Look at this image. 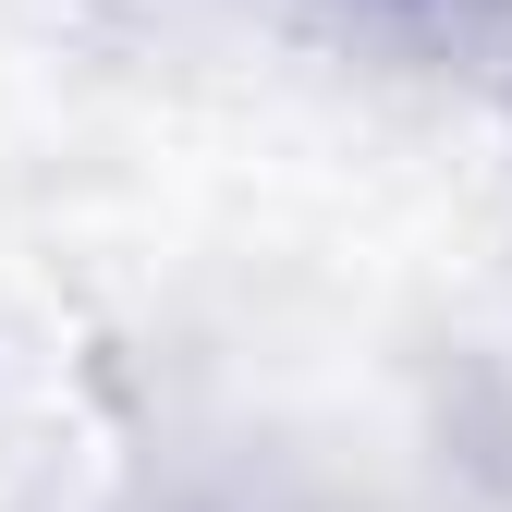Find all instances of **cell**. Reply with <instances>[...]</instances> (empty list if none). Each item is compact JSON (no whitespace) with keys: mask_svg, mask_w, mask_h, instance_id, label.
<instances>
[{"mask_svg":"<svg viewBox=\"0 0 512 512\" xmlns=\"http://www.w3.org/2000/svg\"><path fill=\"white\" fill-rule=\"evenodd\" d=\"M305 25H330L366 61H415V74L512 86V0H293Z\"/></svg>","mask_w":512,"mask_h":512,"instance_id":"obj_1","label":"cell"},{"mask_svg":"<svg viewBox=\"0 0 512 512\" xmlns=\"http://www.w3.org/2000/svg\"><path fill=\"white\" fill-rule=\"evenodd\" d=\"M110 512H317V500L281 476H244V464H147Z\"/></svg>","mask_w":512,"mask_h":512,"instance_id":"obj_2","label":"cell"}]
</instances>
